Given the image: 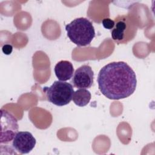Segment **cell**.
<instances>
[{
    "mask_svg": "<svg viewBox=\"0 0 155 155\" xmlns=\"http://www.w3.org/2000/svg\"><path fill=\"white\" fill-rule=\"evenodd\" d=\"M97 81L101 93L112 100L129 97L137 85L134 71L122 61L112 62L104 66L98 73Z\"/></svg>",
    "mask_w": 155,
    "mask_h": 155,
    "instance_id": "obj_1",
    "label": "cell"
},
{
    "mask_svg": "<svg viewBox=\"0 0 155 155\" xmlns=\"http://www.w3.org/2000/svg\"><path fill=\"white\" fill-rule=\"evenodd\" d=\"M67 36L79 47L89 45L95 36L93 24L87 18H78L65 25Z\"/></svg>",
    "mask_w": 155,
    "mask_h": 155,
    "instance_id": "obj_2",
    "label": "cell"
},
{
    "mask_svg": "<svg viewBox=\"0 0 155 155\" xmlns=\"http://www.w3.org/2000/svg\"><path fill=\"white\" fill-rule=\"evenodd\" d=\"M43 91L50 102L59 107L69 104L74 92L71 84L61 81H54L50 87H44Z\"/></svg>",
    "mask_w": 155,
    "mask_h": 155,
    "instance_id": "obj_3",
    "label": "cell"
},
{
    "mask_svg": "<svg viewBox=\"0 0 155 155\" xmlns=\"http://www.w3.org/2000/svg\"><path fill=\"white\" fill-rule=\"evenodd\" d=\"M111 31L112 39L118 44L127 43L134 36L136 27L126 16H119L115 19Z\"/></svg>",
    "mask_w": 155,
    "mask_h": 155,
    "instance_id": "obj_4",
    "label": "cell"
},
{
    "mask_svg": "<svg viewBox=\"0 0 155 155\" xmlns=\"http://www.w3.org/2000/svg\"><path fill=\"white\" fill-rule=\"evenodd\" d=\"M1 144L10 142L18 132L17 119L11 113L4 110H1Z\"/></svg>",
    "mask_w": 155,
    "mask_h": 155,
    "instance_id": "obj_5",
    "label": "cell"
},
{
    "mask_svg": "<svg viewBox=\"0 0 155 155\" xmlns=\"http://www.w3.org/2000/svg\"><path fill=\"white\" fill-rule=\"evenodd\" d=\"M36 139L28 131H19L15 135L12 146L20 154L29 153L36 145Z\"/></svg>",
    "mask_w": 155,
    "mask_h": 155,
    "instance_id": "obj_6",
    "label": "cell"
},
{
    "mask_svg": "<svg viewBox=\"0 0 155 155\" xmlns=\"http://www.w3.org/2000/svg\"><path fill=\"white\" fill-rule=\"evenodd\" d=\"M94 73L88 65H83L74 73L72 82L73 85L79 88H89L93 83Z\"/></svg>",
    "mask_w": 155,
    "mask_h": 155,
    "instance_id": "obj_7",
    "label": "cell"
},
{
    "mask_svg": "<svg viewBox=\"0 0 155 155\" xmlns=\"http://www.w3.org/2000/svg\"><path fill=\"white\" fill-rule=\"evenodd\" d=\"M54 73L56 76L61 81L70 80L74 74L73 64L68 61H61L56 64Z\"/></svg>",
    "mask_w": 155,
    "mask_h": 155,
    "instance_id": "obj_8",
    "label": "cell"
},
{
    "mask_svg": "<svg viewBox=\"0 0 155 155\" xmlns=\"http://www.w3.org/2000/svg\"><path fill=\"white\" fill-rule=\"evenodd\" d=\"M90 92L85 88H79L74 92L73 101L74 103L79 107L87 105L91 99Z\"/></svg>",
    "mask_w": 155,
    "mask_h": 155,
    "instance_id": "obj_9",
    "label": "cell"
},
{
    "mask_svg": "<svg viewBox=\"0 0 155 155\" xmlns=\"http://www.w3.org/2000/svg\"><path fill=\"white\" fill-rule=\"evenodd\" d=\"M102 24L105 28L111 30L114 28L115 22H114V21L110 18H105L102 20Z\"/></svg>",
    "mask_w": 155,
    "mask_h": 155,
    "instance_id": "obj_10",
    "label": "cell"
},
{
    "mask_svg": "<svg viewBox=\"0 0 155 155\" xmlns=\"http://www.w3.org/2000/svg\"><path fill=\"white\" fill-rule=\"evenodd\" d=\"M2 50L5 54L8 55L12 53L13 50V47L10 44H5L2 47Z\"/></svg>",
    "mask_w": 155,
    "mask_h": 155,
    "instance_id": "obj_11",
    "label": "cell"
}]
</instances>
